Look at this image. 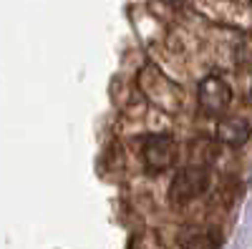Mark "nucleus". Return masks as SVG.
I'll use <instances>...</instances> for the list:
<instances>
[{
  "label": "nucleus",
  "instance_id": "4",
  "mask_svg": "<svg viewBox=\"0 0 252 249\" xmlns=\"http://www.w3.org/2000/svg\"><path fill=\"white\" fill-rule=\"evenodd\" d=\"M252 136V126L247 118H222L217 123V141L227 146H245L247 138Z\"/></svg>",
  "mask_w": 252,
  "mask_h": 249
},
{
  "label": "nucleus",
  "instance_id": "2",
  "mask_svg": "<svg viewBox=\"0 0 252 249\" xmlns=\"http://www.w3.org/2000/svg\"><path fill=\"white\" fill-rule=\"evenodd\" d=\"M207 184H209V174L204 166L199 164L184 166L169 184V199L172 204H187V201L197 199L207 189Z\"/></svg>",
  "mask_w": 252,
  "mask_h": 249
},
{
  "label": "nucleus",
  "instance_id": "1",
  "mask_svg": "<svg viewBox=\"0 0 252 249\" xmlns=\"http://www.w3.org/2000/svg\"><path fill=\"white\" fill-rule=\"evenodd\" d=\"M141 156L144 166L149 174H161L166 171L177 159V141L169 134H152L141 143Z\"/></svg>",
  "mask_w": 252,
  "mask_h": 249
},
{
  "label": "nucleus",
  "instance_id": "5",
  "mask_svg": "<svg viewBox=\"0 0 252 249\" xmlns=\"http://www.w3.org/2000/svg\"><path fill=\"white\" fill-rule=\"evenodd\" d=\"M220 247V234L217 232H202V234H194L189 237L182 249H217Z\"/></svg>",
  "mask_w": 252,
  "mask_h": 249
},
{
  "label": "nucleus",
  "instance_id": "3",
  "mask_svg": "<svg viewBox=\"0 0 252 249\" xmlns=\"http://www.w3.org/2000/svg\"><path fill=\"white\" fill-rule=\"evenodd\" d=\"M197 101H199V109L207 116H220L227 111V106L232 103V88L227 86V81L220 76H207L202 78L199 88H197Z\"/></svg>",
  "mask_w": 252,
  "mask_h": 249
},
{
  "label": "nucleus",
  "instance_id": "6",
  "mask_svg": "<svg viewBox=\"0 0 252 249\" xmlns=\"http://www.w3.org/2000/svg\"><path fill=\"white\" fill-rule=\"evenodd\" d=\"M250 3H252V0H250Z\"/></svg>",
  "mask_w": 252,
  "mask_h": 249
}]
</instances>
